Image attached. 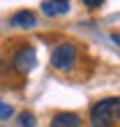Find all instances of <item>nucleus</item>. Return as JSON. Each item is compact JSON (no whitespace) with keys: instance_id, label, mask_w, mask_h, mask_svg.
Returning <instances> with one entry per match:
<instances>
[{"instance_id":"obj_1","label":"nucleus","mask_w":120,"mask_h":127,"mask_svg":"<svg viewBox=\"0 0 120 127\" xmlns=\"http://www.w3.org/2000/svg\"><path fill=\"white\" fill-rule=\"evenodd\" d=\"M120 120V97H106L99 99L90 109V123L95 127H109L111 123Z\"/></svg>"},{"instance_id":"obj_6","label":"nucleus","mask_w":120,"mask_h":127,"mask_svg":"<svg viewBox=\"0 0 120 127\" xmlns=\"http://www.w3.org/2000/svg\"><path fill=\"white\" fill-rule=\"evenodd\" d=\"M42 12L46 14V16H62V14L69 12V2H67V0H44Z\"/></svg>"},{"instance_id":"obj_3","label":"nucleus","mask_w":120,"mask_h":127,"mask_svg":"<svg viewBox=\"0 0 120 127\" xmlns=\"http://www.w3.org/2000/svg\"><path fill=\"white\" fill-rule=\"evenodd\" d=\"M14 69L21 74H30L37 67V51L32 46H21L16 53H14Z\"/></svg>"},{"instance_id":"obj_9","label":"nucleus","mask_w":120,"mask_h":127,"mask_svg":"<svg viewBox=\"0 0 120 127\" xmlns=\"http://www.w3.org/2000/svg\"><path fill=\"white\" fill-rule=\"evenodd\" d=\"M83 5L88 7V9H97V7L104 5V0H83Z\"/></svg>"},{"instance_id":"obj_8","label":"nucleus","mask_w":120,"mask_h":127,"mask_svg":"<svg viewBox=\"0 0 120 127\" xmlns=\"http://www.w3.org/2000/svg\"><path fill=\"white\" fill-rule=\"evenodd\" d=\"M12 113H14V109L9 106V104H5L2 99H0V120H9Z\"/></svg>"},{"instance_id":"obj_2","label":"nucleus","mask_w":120,"mask_h":127,"mask_svg":"<svg viewBox=\"0 0 120 127\" xmlns=\"http://www.w3.org/2000/svg\"><path fill=\"white\" fill-rule=\"evenodd\" d=\"M51 65L56 67L58 72H72L76 67V46L69 42L58 44L51 53Z\"/></svg>"},{"instance_id":"obj_4","label":"nucleus","mask_w":120,"mask_h":127,"mask_svg":"<svg viewBox=\"0 0 120 127\" xmlns=\"http://www.w3.org/2000/svg\"><path fill=\"white\" fill-rule=\"evenodd\" d=\"M9 26L28 30V28H35V26H37V16H35L30 9H21V12H16V14L9 19Z\"/></svg>"},{"instance_id":"obj_10","label":"nucleus","mask_w":120,"mask_h":127,"mask_svg":"<svg viewBox=\"0 0 120 127\" xmlns=\"http://www.w3.org/2000/svg\"><path fill=\"white\" fill-rule=\"evenodd\" d=\"M113 42H116V44H120V37H118V35H113Z\"/></svg>"},{"instance_id":"obj_5","label":"nucleus","mask_w":120,"mask_h":127,"mask_svg":"<svg viewBox=\"0 0 120 127\" xmlns=\"http://www.w3.org/2000/svg\"><path fill=\"white\" fill-rule=\"evenodd\" d=\"M49 127H81V118L76 113H69V111H60L51 118Z\"/></svg>"},{"instance_id":"obj_7","label":"nucleus","mask_w":120,"mask_h":127,"mask_svg":"<svg viewBox=\"0 0 120 127\" xmlns=\"http://www.w3.org/2000/svg\"><path fill=\"white\" fill-rule=\"evenodd\" d=\"M19 125L21 127H37V118L30 111H21L19 113Z\"/></svg>"}]
</instances>
